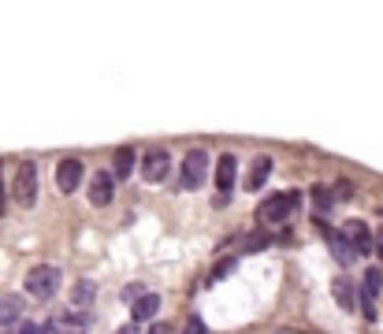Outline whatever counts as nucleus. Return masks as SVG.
<instances>
[{
  "instance_id": "7ed1b4c3",
  "label": "nucleus",
  "mask_w": 383,
  "mask_h": 334,
  "mask_svg": "<svg viewBox=\"0 0 383 334\" xmlns=\"http://www.w3.org/2000/svg\"><path fill=\"white\" fill-rule=\"evenodd\" d=\"M302 205V193L298 190H290V193H272V197H264V205H261V223H287L290 215H294V208Z\"/></svg>"
},
{
  "instance_id": "dca6fc26",
  "label": "nucleus",
  "mask_w": 383,
  "mask_h": 334,
  "mask_svg": "<svg viewBox=\"0 0 383 334\" xmlns=\"http://www.w3.org/2000/svg\"><path fill=\"white\" fill-rule=\"evenodd\" d=\"M93 293H97V282L93 279H78L71 286V305L75 308H90L93 305Z\"/></svg>"
},
{
  "instance_id": "f03ea898",
  "label": "nucleus",
  "mask_w": 383,
  "mask_h": 334,
  "mask_svg": "<svg viewBox=\"0 0 383 334\" xmlns=\"http://www.w3.org/2000/svg\"><path fill=\"white\" fill-rule=\"evenodd\" d=\"M60 282H63L60 267H53V264H38V267H30V271H26V293L34 297V301H48V297H56Z\"/></svg>"
},
{
  "instance_id": "f3484780",
  "label": "nucleus",
  "mask_w": 383,
  "mask_h": 334,
  "mask_svg": "<svg viewBox=\"0 0 383 334\" xmlns=\"http://www.w3.org/2000/svg\"><path fill=\"white\" fill-rule=\"evenodd\" d=\"M19 316H23V301L19 297H0V327L19 323Z\"/></svg>"
},
{
  "instance_id": "f257e3e1",
  "label": "nucleus",
  "mask_w": 383,
  "mask_h": 334,
  "mask_svg": "<svg viewBox=\"0 0 383 334\" xmlns=\"http://www.w3.org/2000/svg\"><path fill=\"white\" fill-rule=\"evenodd\" d=\"M11 200H15L19 208H34V205H38V163H34V160H23L19 167H15Z\"/></svg>"
},
{
  "instance_id": "0eeeda50",
  "label": "nucleus",
  "mask_w": 383,
  "mask_h": 334,
  "mask_svg": "<svg viewBox=\"0 0 383 334\" xmlns=\"http://www.w3.org/2000/svg\"><path fill=\"white\" fill-rule=\"evenodd\" d=\"M172 171V153L168 149H145V156H142V178L145 182H164Z\"/></svg>"
},
{
  "instance_id": "412c9836",
  "label": "nucleus",
  "mask_w": 383,
  "mask_h": 334,
  "mask_svg": "<svg viewBox=\"0 0 383 334\" xmlns=\"http://www.w3.org/2000/svg\"><path fill=\"white\" fill-rule=\"evenodd\" d=\"M209 327H205V320H201V316H190V320H187V327H182V334H205Z\"/></svg>"
},
{
  "instance_id": "20e7f679",
  "label": "nucleus",
  "mask_w": 383,
  "mask_h": 334,
  "mask_svg": "<svg viewBox=\"0 0 383 334\" xmlns=\"http://www.w3.org/2000/svg\"><path fill=\"white\" fill-rule=\"evenodd\" d=\"M205 178H209V153H205V149H190L187 160H182L179 186H182V190H197Z\"/></svg>"
},
{
  "instance_id": "a211bd4d",
  "label": "nucleus",
  "mask_w": 383,
  "mask_h": 334,
  "mask_svg": "<svg viewBox=\"0 0 383 334\" xmlns=\"http://www.w3.org/2000/svg\"><path fill=\"white\" fill-rule=\"evenodd\" d=\"M130 171H135V149H115L112 178H130Z\"/></svg>"
},
{
  "instance_id": "4be33fe9",
  "label": "nucleus",
  "mask_w": 383,
  "mask_h": 334,
  "mask_svg": "<svg viewBox=\"0 0 383 334\" xmlns=\"http://www.w3.org/2000/svg\"><path fill=\"white\" fill-rule=\"evenodd\" d=\"M231 271H235V260H220V264H216V271H212V282H220V279L231 275Z\"/></svg>"
},
{
  "instance_id": "4468645a",
  "label": "nucleus",
  "mask_w": 383,
  "mask_h": 334,
  "mask_svg": "<svg viewBox=\"0 0 383 334\" xmlns=\"http://www.w3.org/2000/svg\"><path fill=\"white\" fill-rule=\"evenodd\" d=\"M331 293H335V305L342 308V312H354L357 308V293H354V282H350V279H335V282H331Z\"/></svg>"
},
{
  "instance_id": "1a4fd4ad",
  "label": "nucleus",
  "mask_w": 383,
  "mask_h": 334,
  "mask_svg": "<svg viewBox=\"0 0 383 334\" xmlns=\"http://www.w3.org/2000/svg\"><path fill=\"white\" fill-rule=\"evenodd\" d=\"M82 175H86V167H82L78 156L60 160V167H56V186H60V193H75L78 182H82Z\"/></svg>"
},
{
  "instance_id": "2eb2a0df",
  "label": "nucleus",
  "mask_w": 383,
  "mask_h": 334,
  "mask_svg": "<svg viewBox=\"0 0 383 334\" xmlns=\"http://www.w3.org/2000/svg\"><path fill=\"white\" fill-rule=\"evenodd\" d=\"M335 212V193L327 186H313V220H327Z\"/></svg>"
},
{
  "instance_id": "6ab92c4d",
  "label": "nucleus",
  "mask_w": 383,
  "mask_h": 334,
  "mask_svg": "<svg viewBox=\"0 0 383 334\" xmlns=\"http://www.w3.org/2000/svg\"><path fill=\"white\" fill-rule=\"evenodd\" d=\"M15 334H56V327L53 323H23Z\"/></svg>"
},
{
  "instance_id": "393cba45",
  "label": "nucleus",
  "mask_w": 383,
  "mask_h": 334,
  "mask_svg": "<svg viewBox=\"0 0 383 334\" xmlns=\"http://www.w3.org/2000/svg\"><path fill=\"white\" fill-rule=\"evenodd\" d=\"M115 334H138V323H130V327H120Z\"/></svg>"
},
{
  "instance_id": "423d86ee",
  "label": "nucleus",
  "mask_w": 383,
  "mask_h": 334,
  "mask_svg": "<svg viewBox=\"0 0 383 334\" xmlns=\"http://www.w3.org/2000/svg\"><path fill=\"white\" fill-rule=\"evenodd\" d=\"M342 238L350 242V249H354L357 257H372V249H376V234L369 230V223H361V220H346V223H342Z\"/></svg>"
},
{
  "instance_id": "aec40b11",
  "label": "nucleus",
  "mask_w": 383,
  "mask_h": 334,
  "mask_svg": "<svg viewBox=\"0 0 383 334\" xmlns=\"http://www.w3.org/2000/svg\"><path fill=\"white\" fill-rule=\"evenodd\" d=\"M264 245H268V234H249V238L242 242L246 253H257V249H264Z\"/></svg>"
},
{
  "instance_id": "a878e982",
  "label": "nucleus",
  "mask_w": 383,
  "mask_h": 334,
  "mask_svg": "<svg viewBox=\"0 0 383 334\" xmlns=\"http://www.w3.org/2000/svg\"><path fill=\"white\" fill-rule=\"evenodd\" d=\"M376 249H379V253H383V227H379V238H376Z\"/></svg>"
},
{
  "instance_id": "9d476101",
  "label": "nucleus",
  "mask_w": 383,
  "mask_h": 334,
  "mask_svg": "<svg viewBox=\"0 0 383 334\" xmlns=\"http://www.w3.org/2000/svg\"><path fill=\"white\" fill-rule=\"evenodd\" d=\"M235 178H238V160H235V153H224L220 160H216V190H220V200L231 197Z\"/></svg>"
},
{
  "instance_id": "6e6552de",
  "label": "nucleus",
  "mask_w": 383,
  "mask_h": 334,
  "mask_svg": "<svg viewBox=\"0 0 383 334\" xmlns=\"http://www.w3.org/2000/svg\"><path fill=\"white\" fill-rule=\"evenodd\" d=\"M313 223H320V230H324V242H327V249H331V257H335V264H339V267H354L357 253H354V249H350V242L342 238V230H331L324 220H313Z\"/></svg>"
},
{
  "instance_id": "f8f14e48",
  "label": "nucleus",
  "mask_w": 383,
  "mask_h": 334,
  "mask_svg": "<svg viewBox=\"0 0 383 334\" xmlns=\"http://www.w3.org/2000/svg\"><path fill=\"white\" fill-rule=\"evenodd\" d=\"M157 312H160V297L157 293H138L135 301H130V320H135V323L153 320Z\"/></svg>"
},
{
  "instance_id": "5701e85b",
  "label": "nucleus",
  "mask_w": 383,
  "mask_h": 334,
  "mask_svg": "<svg viewBox=\"0 0 383 334\" xmlns=\"http://www.w3.org/2000/svg\"><path fill=\"white\" fill-rule=\"evenodd\" d=\"M350 193H354V186H350V182L342 178V182H339V186H335V197H350Z\"/></svg>"
},
{
  "instance_id": "9b49d317",
  "label": "nucleus",
  "mask_w": 383,
  "mask_h": 334,
  "mask_svg": "<svg viewBox=\"0 0 383 334\" xmlns=\"http://www.w3.org/2000/svg\"><path fill=\"white\" fill-rule=\"evenodd\" d=\"M90 205L93 208H108L112 205V197H115V178L108 175V171H97L93 178H90Z\"/></svg>"
},
{
  "instance_id": "bb28decb",
  "label": "nucleus",
  "mask_w": 383,
  "mask_h": 334,
  "mask_svg": "<svg viewBox=\"0 0 383 334\" xmlns=\"http://www.w3.org/2000/svg\"><path fill=\"white\" fill-rule=\"evenodd\" d=\"M149 334H168V330H164V327L157 323V327H153V330H149Z\"/></svg>"
},
{
  "instance_id": "ddd939ff",
  "label": "nucleus",
  "mask_w": 383,
  "mask_h": 334,
  "mask_svg": "<svg viewBox=\"0 0 383 334\" xmlns=\"http://www.w3.org/2000/svg\"><path fill=\"white\" fill-rule=\"evenodd\" d=\"M268 175H272V160L268 156H257L253 163H249V175H246V190L249 193H257L264 182H268Z\"/></svg>"
},
{
  "instance_id": "39448f33",
  "label": "nucleus",
  "mask_w": 383,
  "mask_h": 334,
  "mask_svg": "<svg viewBox=\"0 0 383 334\" xmlns=\"http://www.w3.org/2000/svg\"><path fill=\"white\" fill-rule=\"evenodd\" d=\"M379 286H383V275L376 271V267H369V275H364L361 290H354V293H357V308H361V316H364L369 323H376V316H379V308H376V293H379Z\"/></svg>"
},
{
  "instance_id": "b1692460",
  "label": "nucleus",
  "mask_w": 383,
  "mask_h": 334,
  "mask_svg": "<svg viewBox=\"0 0 383 334\" xmlns=\"http://www.w3.org/2000/svg\"><path fill=\"white\" fill-rule=\"evenodd\" d=\"M8 212V197H4V178H0V215Z\"/></svg>"
}]
</instances>
